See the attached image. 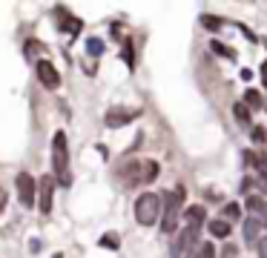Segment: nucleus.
Listing matches in <instances>:
<instances>
[{"mask_svg":"<svg viewBox=\"0 0 267 258\" xmlns=\"http://www.w3.org/2000/svg\"><path fill=\"white\" fill-rule=\"evenodd\" d=\"M161 201H164L161 230L172 232V230H175V221H178V213H181V207H184V187H175V189H169V192H164Z\"/></svg>","mask_w":267,"mask_h":258,"instance_id":"1","label":"nucleus"},{"mask_svg":"<svg viewBox=\"0 0 267 258\" xmlns=\"http://www.w3.org/2000/svg\"><path fill=\"white\" fill-rule=\"evenodd\" d=\"M161 195H155V192H144V195L135 198V218H138V224L141 227H150V224H155L161 218Z\"/></svg>","mask_w":267,"mask_h":258,"instance_id":"2","label":"nucleus"},{"mask_svg":"<svg viewBox=\"0 0 267 258\" xmlns=\"http://www.w3.org/2000/svg\"><path fill=\"white\" fill-rule=\"evenodd\" d=\"M52 167H55V175H63V187L69 184V155H66V135L55 132L52 138Z\"/></svg>","mask_w":267,"mask_h":258,"instance_id":"3","label":"nucleus"},{"mask_svg":"<svg viewBox=\"0 0 267 258\" xmlns=\"http://www.w3.org/2000/svg\"><path fill=\"white\" fill-rule=\"evenodd\" d=\"M18 198L23 207H35L37 204V181L29 175V172H20L18 175Z\"/></svg>","mask_w":267,"mask_h":258,"instance_id":"4","label":"nucleus"},{"mask_svg":"<svg viewBox=\"0 0 267 258\" xmlns=\"http://www.w3.org/2000/svg\"><path fill=\"white\" fill-rule=\"evenodd\" d=\"M132 118H138V109H126V107H109L107 115H104V121H107L109 129H121V126H126Z\"/></svg>","mask_w":267,"mask_h":258,"instance_id":"5","label":"nucleus"},{"mask_svg":"<svg viewBox=\"0 0 267 258\" xmlns=\"http://www.w3.org/2000/svg\"><path fill=\"white\" fill-rule=\"evenodd\" d=\"M196 241H198V227L190 224V227H184V230L178 232V238H175V244H172V249H169V255L181 258L190 247H193V244H196Z\"/></svg>","mask_w":267,"mask_h":258,"instance_id":"6","label":"nucleus"},{"mask_svg":"<svg viewBox=\"0 0 267 258\" xmlns=\"http://www.w3.org/2000/svg\"><path fill=\"white\" fill-rule=\"evenodd\" d=\"M52 198H55V178L43 175L37 181V207H40V213H52Z\"/></svg>","mask_w":267,"mask_h":258,"instance_id":"7","label":"nucleus"},{"mask_svg":"<svg viewBox=\"0 0 267 258\" xmlns=\"http://www.w3.org/2000/svg\"><path fill=\"white\" fill-rule=\"evenodd\" d=\"M37 78L46 89H58L61 86V72L55 69L52 61H37Z\"/></svg>","mask_w":267,"mask_h":258,"instance_id":"8","label":"nucleus"},{"mask_svg":"<svg viewBox=\"0 0 267 258\" xmlns=\"http://www.w3.org/2000/svg\"><path fill=\"white\" fill-rule=\"evenodd\" d=\"M138 178H141V184H152L158 178V164L155 161H141L138 164Z\"/></svg>","mask_w":267,"mask_h":258,"instance_id":"9","label":"nucleus"},{"mask_svg":"<svg viewBox=\"0 0 267 258\" xmlns=\"http://www.w3.org/2000/svg\"><path fill=\"white\" fill-rule=\"evenodd\" d=\"M58 15H61V29H66L69 35H80L83 23H80L78 18H69V12H66V9H58Z\"/></svg>","mask_w":267,"mask_h":258,"instance_id":"10","label":"nucleus"},{"mask_svg":"<svg viewBox=\"0 0 267 258\" xmlns=\"http://www.w3.org/2000/svg\"><path fill=\"white\" fill-rule=\"evenodd\" d=\"M247 210L250 213L258 215V221H261V227H267V201H261V198H247Z\"/></svg>","mask_w":267,"mask_h":258,"instance_id":"11","label":"nucleus"},{"mask_svg":"<svg viewBox=\"0 0 267 258\" xmlns=\"http://www.w3.org/2000/svg\"><path fill=\"white\" fill-rule=\"evenodd\" d=\"M258 232H261V221L258 218H247L244 221V241L247 244H258Z\"/></svg>","mask_w":267,"mask_h":258,"instance_id":"12","label":"nucleus"},{"mask_svg":"<svg viewBox=\"0 0 267 258\" xmlns=\"http://www.w3.org/2000/svg\"><path fill=\"white\" fill-rule=\"evenodd\" d=\"M184 218H187V221L193 224V227H201V221L207 218V210H204L201 204H196V207H187V210H184Z\"/></svg>","mask_w":267,"mask_h":258,"instance_id":"13","label":"nucleus"},{"mask_svg":"<svg viewBox=\"0 0 267 258\" xmlns=\"http://www.w3.org/2000/svg\"><path fill=\"white\" fill-rule=\"evenodd\" d=\"M210 232H213L215 238H227V235H230V221H224V218L210 221Z\"/></svg>","mask_w":267,"mask_h":258,"instance_id":"14","label":"nucleus"},{"mask_svg":"<svg viewBox=\"0 0 267 258\" xmlns=\"http://www.w3.org/2000/svg\"><path fill=\"white\" fill-rule=\"evenodd\" d=\"M210 49H213L215 55L227 58V61H236V49H230V46H227V43H221V40H213V43H210Z\"/></svg>","mask_w":267,"mask_h":258,"instance_id":"15","label":"nucleus"},{"mask_svg":"<svg viewBox=\"0 0 267 258\" xmlns=\"http://www.w3.org/2000/svg\"><path fill=\"white\" fill-rule=\"evenodd\" d=\"M98 244H101L104 249H112V252H115V249L121 247V241H118V235H115V232H104V235L98 238Z\"/></svg>","mask_w":267,"mask_h":258,"instance_id":"16","label":"nucleus"},{"mask_svg":"<svg viewBox=\"0 0 267 258\" xmlns=\"http://www.w3.org/2000/svg\"><path fill=\"white\" fill-rule=\"evenodd\" d=\"M201 26H204L207 32H218V29L224 26V20L215 18V15H201Z\"/></svg>","mask_w":267,"mask_h":258,"instance_id":"17","label":"nucleus"},{"mask_svg":"<svg viewBox=\"0 0 267 258\" xmlns=\"http://www.w3.org/2000/svg\"><path fill=\"white\" fill-rule=\"evenodd\" d=\"M233 115H236V121H239V124H250V109L244 107V104H233Z\"/></svg>","mask_w":267,"mask_h":258,"instance_id":"18","label":"nucleus"},{"mask_svg":"<svg viewBox=\"0 0 267 258\" xmlns=\"http://www.w3.org/2000/svg\"><path fill=\"white\" fill-rule=\"evenodd\" d=\"M121 61H124L129 69H135V49H132V43H129V40H124V52H121Z\"/></svg>","mask_w":267,"mask_h":258,"instance_id":"19","label":"nucleus"},{"mask_svg":"<svg viewBox=\"0 0 267 258\" xmlns=\"http://www.w3.org/2000/svg\"><path fill=\"white\" fill-rule=\"evenodd\" d=\"M86 52L92 55V58L104 55V40H101V37H89V40H86Z\"/></svg>","mask_w":267,"mask_h":258,"instance_id":"20","label":"nucleus"},{"mask_svg":"<svg viewBox=\"0 0 267 258\" xmlns=\"http://www.w3.org/2000/svg\"><path fill=\"white\" fill-rule=\"evenodd\" d=\"M244 100L250 104V109H261V107H264V100H261V95H258L256 89H247V92H244Z\"/></svg>","mask_w":267,"mask_h":258,"instance_id":"21","label":"nucleus"},{"mask_svg":"<svg viewBox=\"0 0 267 258\" xmlns=\"http://www.w3.org/2000/svg\"><path fill=\"white\" fill-rule=\"evenodd\" d=\"M196 258H215V244L201 241V244H198V255Z\"/></svg>","mask_w":267,"mask_h":258,"instance_id":"22","label":"nucleus"},{"mask_svg":"<svg viewBox=\"0 0 267 258\" xmlns=\"http://www.w3.org/2000/svg\"><path fill=\"white\" fill-rule=\"evenodd\" d=\"M253 143H267V126H253Z\"/></svg>","mask_w":267,"mask_h":258,"instance_id":"23","label":"nucleus"},{"mask_svg":"<svg viewBox=\"0 0 267 258\" xmlns=\"http://www.w3.org/2000/svg\"><path fill=\"white\" fill-rule=\"evenodd\" d=\"M224 215H227L230 221H236V218L241 215V207L239 204H227V207H224Z\"/></svg>","mask_w":267,"mask_h":258,"instance_id":"24","label":"nucleus"},{"mask_svg":"<svg viewBox=\"0 0 267 258\" xmlns=\"http://www.w3.org/2000/svg\"><path fill=\"white\" fill-rule=\"evenodd\" d=\"M258 258H267V238H258Z\"/></svg>","mask_w":267,"mask_h":258,"instance_id":"25","label":"nucleus"},{"mask_svg":"<svg viewBox=\"0 0 267 258\" xmlns=\"http://www.w3.org/2000/svg\"><path fill=\"white\" fill-rule=\"evenodd\" d=\"M29 249H32V252H40V249H43L40 238H32V241H29Z\"/></svg>","mask_w":267,"mask_h":258,"instance_id":"26","label":"nucleus"},{"mask_svg":"<svg viewBox=\"0 0 267 258\" xmlns=\"http://www.w3.org/2000/svg\"><path fill=\"white\" fill-rule=\"evenodd\" d=\"M256 184H258V189H261V192H267V175H261V178H256Z\"/></svg>","mask_w":267,"mask_h":258,"instance_id":"27","label":"nucleus"},{"mask_svg":"<svg viewBox=\"0 0 267 258\" xmlns=\"http://www.w3.org/2000/svg\"><path fill=\"white\" fill-rule=\"evenodd\" d=\"M258 75H261V80H264V86H267V61L261 63V69H258Z\"/></svg>","mask_w":267,"mask_h":258,"instance_id":"28","label":"nucleus"},{"mask_svg":"<svg viewBox=\"0 0 267 258\" xmlns=\"http://www.w3.org/2000/svg\"><path fill=\"white\" fill-rule=\"evenodd\" d=\"M253 184H256V181H253V178H244V181H241V192H244V189H250V187H253Z\"/></svg>","mask_w":267,"mask_h":258,"instance_id":"29","label":"nucleus"},{"mask_svg":"<svg viewBox=\"0 0 267 258\" xmlns=\"http://www.w3.org/2000/svg\"><path fill=\"white\" fill-rule=\"evenodd\" d=\"M241 32H244V37H247V40H256V37H253V32H250V29L244 26V23H241Z\"/></svg>","mask_w":267,"mask_h":258,"instance_id":"30","label":"nucleus"},{"mask_svg":"<svg viewBox=\"0 0 267 258\" xmlns=\"http://www.w3.org/2000/svg\"><path fill=\"white\" fill-rule=\"evenodd\" d=\"M3 207H6V192H3V187H0V213H3Z\"/></svg>","mask_w":267,"mask_h":258,"instance_id":"31","label":"nucleus"},{"mask_svg":"<svg viewBox=\"0 0 267 258\" xmlns=\"http://www.w3.org/2000/svg\"><path fill=\"white\" fill-rule=\"evenodd\" d=\"M264 107H267V104H264Z\"/></svg>","mask_w":267,"mask_h":258,"instance_id":"32","label":"nucleus"}]
</instances>
